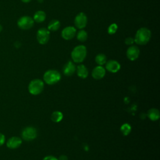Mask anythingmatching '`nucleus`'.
<instances>
[{
    "mask_svg": "<svg viewBox=\"0 0 160 160\" xmlns=\"http://www.w3.org/2000/svg\"><path fill=\"white\" fill-rule=\"evenodd\" d=\"M151 32L150 30L146 28H141L139 29L134 37V42L138 45H145L150 40Z\"/></svg>",
    "mask_w": 160,
    "mask_h": 160,
    "instance_id": "nucleus-1",
    "label": "nucleus"
},
{
    "mask_svg": "<svg viewBox=\"0 0 160 160\" xmlns=\"http://www.w3.org/2000/svg\"><path fill=\"white\" fill-rule=\"evenodd\" d=\"M87 49L83 45H78L76 46L71 52V58L74 62H82L86 57Z\"/></svg>",
    "mask_w": 160,
    "mask_h": 160,
    "instance_id": "nucleus-2",
    "label": "nucleus"
},
{
    "mask_svg": "<svg viewBox=\"0 0 160 160\" xmlns=\"http://www.w3.org/2000/svg\"><path fill=\"white\" fill-rule=\"evenodd\" d=\"M44 81L49 85L58 82L61 79L60 73L54 69H49L46 71L43 75Z\"/></svg>",
    "mask_w": 160,
    "mask_h": 160,
    "instance_id": "nucleus-3",
    "label": "nucleus"
},
{
    "mask_svg": "<svg viewBox=\"0 0 160 160\" xmlns=\"http://www.w3.org/2000/svg\"><path fill=\"white\" fill-rule=\"evenodd\" d=\"M44 89V82L39 79L32 80L28 86V91L32 95H38L42 92Z\"/></svg>",
    "mask_w": 160,
    "mask_h": 160,
    "instance_id": "nucleus-4",
    "label": "nucleus"
},
{
    "mask_svg": "<svg viewBox=\"0 0 160 160\" xmlns=\"http://www.w3.org/2000/svg\"><path fill=\"white\" fill-rule=\"evenodd\" d=\"M34 20L28 16L21 17L18 21V26L22 30H28L31 29L34 25Z\"/></svg>",
    "mask_w": 160,
    "mask_h": 160,
    "instance_id": "nucleus-5",
    "label": "nucleus"
},
{
    "mask_svg": "<svg viewBox=\"0 0 160 160\" xmlns=\"http://www.w3.org/2000/svg\"><path fill=\"white\" fill-rule=\"evenodd\" d=\"M21 137L25 141H32L37 137V130L32 126H28L22 131Z\"/></svg>",
    "mask_w": 160,
    "mask_h": 160,
    "instance_id": "nucleus-6",
    "label": "nucleus"
},
{
    "mask_svg": "<svg viewBox=\"0 0 160 160\" xmlns=\"http://www.w3.org/2000/svg\"><path fill=\"white\" fill-rule=\"evenodd\" d=\"M50 37V31L45 28H41L38 29L37 34H36V38L38 42L41 44H46Z\"/></svg>",
    "mask_w": 160,
    "mask_h": 160,
    "instance_id": "nucleus-7",
    "label": "nucleus"
},
{
    "mask_svg": "<svg viewBox=\"0 0 160 160\" xmlns=\"http://www.w3.org/2000/svg\"><path fill=\"white\" fill-rule=\"evenodd\" d=\"M88 22V18L85 13L79 12L74 18V24L79 29H82L86 26Z\"/></svg>",
    "mask_w": 160,
    "mask_h": 160,
    "instance_id": "nucleus-8",
    "label": "nucleus"
},
{
    "mask_svg": "<svg viewBox=\"0 0 160 160\" xmlns=\"http://www.w3.org/2000/svg\"><path fill=\"white\" fill-rule=\"evenodd\" d=\"M76 29L72 26H68L64 28L61 32V36L65 40H71L75 36Z\"/></svg>",
    "mask_w": 160,
    "mask_h": 160,
    "instance_id": "nucleus-9",
    "label": "nucleus"
},
{
    "mask_svg": "<svg viewBox=\"0 0 160 160\" xmlns=\"http://www.w3.org/2000/svg\"><path fill=\"white\" fill-rule=\"evenodd\" d=\"M140 51L136 46H130L126 51L127 58L131 61H135L139 56Z\"/></svg>",
    "mask_w": 160,
    "mask_h": 160,
    "instance_id": "nucleus-10",
    "label": "nucleus"
},
{
    "mask_svg": "<svg viewBox=\"0 0 160 160\" xmlns=\"http://www.w3.org/2000/svg\"><path fill=\"white\" fill-rule=\"evenodd\" d=\"M21 144H22L21 138L17 136H13L10 138L6 142V145L8 148L12 149L18 148L21 145Z\"/></svg>",
    "mask_w": 160,
    "mask_h": 160,
    "instance_id": "nucleus-11",
    "label": "nucleus"
},
{
    "mask_svg": "<svg viewBox=\"0 0 160 160\" xmlns=\"http://www.w3.org/2000/svg\"><path fill=\"white\" fill-rule=\"evenodd\" d=\"M92 76L95 79H101L104 78L106 74L105 68L102 66H98L95 67L92 71Z\"/></svg>",
    "mask_w": 160,
    "mask_h": 160,
    "instance_id": "nucleus-12",
    "label": "nucleus"
},
{
    "mask_svg": "<svg viewBox=\"0 0 160 160\" xmlns=\"http://www.w3.org/2000/svg\"><path fill=\"white\" fill-rule=\"evenodd\" d=\"M120 68V64L116 60H109L106 62V69L111 72H117Z\"/></svg>",
    "mask_w": 160,
    "mask_h": 160,
    "instance_id": "nucleus-13",
    "label": "nucleus"
},
{
    "mask_svg": "<svg viewBox=\"0 0 160 160\" xmlns=\"http://www.w3.org/2000/svg\"><path fill=\"white\" fill-rule=\"evenodd\" d=\"M76 66L72 61L67 62L63 67V73L67 76H72L76 71Z\"/></svg>",
    "mask_w": 160,
    "mask_h": 160,
    "instance_id": "nucleus-14",
    "label": "nucleus"
},
{
    "mask_svg": "<svg viewBox=\"0 0 160 160\" xmlns=\"http://www.w3.org/2000/svg\"><path fill=\"white\" fill-rule=\"evenodd\" d=\"M78 76L82 79H85L88 76V70L84 64H79L76 69Z\"/></svg>",
    "mask_w": 160,
    "mask_h": 160,
    "instance_id": "nucleus-15",
    "label": "nucleus"
},
{
    "mask_svg": "<svg viewBox=\"0 0 160 160\" xmlns=\"http://www.w3.org/2000/svg\"><path fill=\"white\" fill-rule=\"evenodd\" d=\"M46 18V14L45 13L44 11L39 10L36 11L33 16V20L34 21L36 22H43Z\"/></svg>",
    "mask_w": 160,
    "mask_h": 160,
    "instance_id": "nucleus-16",
    "label": "nucleus"
},
{
    "mask_svg": "<svg viewBox=\"0 0 160 160\" xmlns=\"http://www.w3.org/2000/svg\"><path fill=\"white\" fill-rule=\"evenodd\" d=\"M148 117L151 121H156L160 117L159 111L156 108H151L148 112Z\"/></svg>",
    "mask_w": 160,
    "mask_h": 160,
    "instance_id": "nucleus-17",
    "label": "nucleus"
},
{
    "mask_svg": "<svg viewBox=\"0 0 160 160\" xmlns=\"http://www.w3.org/2000/svg\"><path fill=\"white\" fill-rule=\"evenodd\" d=\"M60 25H61V23L58 20L52 19L49 22L48 26V29L49 31H56L60 28Z\"/></svg>",
    "mask_w": 160,
    "mask_h": 160,
    "instance_id": "nucleus-18",
    "label": "nucleus"
},
{
    "mask_svg": "<svg viewBox=\"0 0 160 160\" xmlns=\"http://www.w3.org/2000/svg\"><path fill=\"white\" fill-rule=\"evenodd\" d=\"M62 118H63L62 113L61 111H54L51 116V120L54 122H60L62 119Z\"/></svg>",
    "mask_w": 160,
    "mask_h": 160,
    "instance_id": "nucleus-19",
    "label": "nucleus"
},
{
    "mask_svg": "<svg viewBox=\"0 0 160 160\" xmlns=\"http://www.w3.org/2000/svg\"><path fill=\"white\" fill-rule=\"evenodd\" d=\"M95 61L99 66H102L106 62V56L102 53H99L96 55Z\"/></svg>",
    "mask_w": 160,
    "mask_h": 160,
    "instance_id": "nucleus-20",
    "label": "nucleus"
},
{
    "mask_svg": "<svg viewBox=\"0 0 160 160\" xmlns=\"http://www.w3.org/2000/svg\"><path fill=\"white\" fill-rule=\"evenodd\" d=\"M77 39L81 42H84L88 39V33L84 29H80L77 34Z\"/></svg>",
    "mask_w": 160,
    "mask_h": 160,
    "instance_id": "nucleus-21",
    "label": "nucleus"
},
{
    "mask_svg": "<svg viewBox=\"0 0 160 160\" xmlns=\"http://www.w3.org/2000/svg\"><path fill=\"white\" fill-rule=\"evenodd\" d=\"M120 130H121V132H122V134L123 135L127 136V135H128L131 132V126L129 124L125 123V124H123L121 126Z\"/></svg>",
    "mask_w": 160,
    "mask_h": 160,
    "instance_id": "nucleus-22",
    "label": "nucleus"
},
{
    "mask_svg": "<svg viewBox=\"0 0 160 160\" xmlns=\"http://www.w3.org/2000/svg\"><path fill=\"white\" fill-rule=\"evenodd\" d=\"M118 29V26L116 23H112L110 24L108 28V32L109 34H114L116 32Z\"/></svg>",
    "mask_w": 160,
    "mask_h": 160,
    "instance_id": "nucleus-23",
    "label": "nucleus"
},
{
    "mask_svg": "<svg viewBox=\"0 0 160 160\" xmlns=\"http://www.w3.org/2000/svg\"><path fill=\"white\" fill-rule=\"evenodd\" d=\"M124 42L127 45H129V46H131L132 44H133V43L134 42V40L132 38H131V37H128L127 38H126L125 41H124Z\"/></svg>",
    "mask_w": 160,
    "mask_h": 160,
    "instance_id": "nucleus-24",
    "label": "nucleus"
},
{
    "mask_svg": "<svg viewBox=\"0 0 160 160\" xmlns=\"http://www.w3.org/2000/svg\"><path fill=\"white\" fill-rule=\"evenodd\" d=\"M5 136L2 133H0V146H2L5 142Z\"/></svg>",
    "mask_w": 160,
    "mask_h": 160,
    "instance_id": "nucleus-25",
    "label": "nucleus"
},
{
    "mask_svg": "<svg viewBox=\"0 0 160 160\" xmlns=\"http://www.w3.org/2000/svg\"><path fill=\"white\" fill-rule=\"evenodd\" d=\"M43 160H58V158L53 156H47L44 158Z\"/></svg>",
    "mask_w": 160,
    "mask_h": 160,
    "instance_id": "nucleus-26",
    "label": "nucleus"
},
{
    "mask_svg": "<svg viewBox=\"0 0 160 160\" xmlns=\"http://www.w3.org/2000/svg\"><path fill=\"white\" fill-rule=\"evenodd\" d=\"M58 160H68V157L66 155H61L59 156Z\"/></svg>",
    "mask_w": 160,
    "mask_h": 160,
    "instance_id": "nucleus-27",
    "label": "nucleus"
},
{
    "mask_svg": "<svg viewBox=\"0 0 160 160\" xmlns=\"http://www.w3.org/2000/svg\"><path fill=\"white\" fill-rule=\"evenodd\" d=\"M22 2H25V3H27V2H29L30 1H31L32 0H21Z\"/></svg>",
    "mask_w": 160,
    "mask_h": 160,
    "instance_id": "nucleus-28",
    "label": "nucleus"
},
{
    "mask_svg": "<svg viewBox=\"0 0 160 160\" xmlns=\"http://www.w3.org/2000/svg\"><path fill=\"white\" fill-rule=\"evenodd\" d=\"M2 26L0 24V32L2 31Z\"/></svg>",
    "mask_w": 160,
    "mask_h": 160,
    "instance_id": "nucleus-29",
    "label": "nucleus"
},
{
    "mask_svg": "<svg viewBox=\"0 0 160 160\" xmlns=\"http://www.w3.org/2000/svg\"><path fill=\"white\" fill-rule=\"evenodd\" d=\"M41 1H42V0H38L39 2H41Z\"/></svg>",
    "mask_w": 160,
    "mask_h": 160,
    "instance_id": "nucleus-30",
    "label": "nucleus"
}]
</instances>
